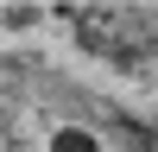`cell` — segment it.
<instances>
[{
	"label": "cell",
	"instance_id": "6da1fadb",
	"mask_svg": "<svg viewBox=\"0 0 158 152\" xmlns=\"http://www.w3.org/2000/svg\"><path fill=\"white\" fill-rule=\"evenodd\" d=\"M57 152H95V139H89V133H63Z\"/></svg>",
	"mask_w": 158,
	"mask_h": 152
}]
</instances>
